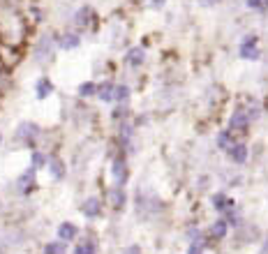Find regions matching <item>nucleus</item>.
Wrapping results in <instances>:
<instances>
[{"label": "nucleus", "instance_id": "nucleus-1", "mask_svg": "<svg viewBox=\"0 0 268 254\" xmlns=\"http://www.w3.org/2000/svg\"><path fill=\"white\" fill-rule=\"evenodd\" d=\"M14 139H17V143H21V146L33 148V146L37 143V139H39V125L28 123V120L19 123L17 132H14Z\"/></svg>", "mask_w": 268, "mask_h": 254}, {"label": "nucleus", "instance_id": "nucleus-2", "mask_svg": "<svg viewBox=\"0 0 268 254\" xmlns=\"http://www.w3.org/2000/svg\"><path fill=\"white\" fill-rule=\"evenodd\" d=\"M241 58H245V60H257L259 58V39H257V35H248L245 39L241 42Z\"/></svg>", "mask_w": 268, "mask_h": 254}, {"label": "nucleus", "instance_id": "nucleus-3", "mask_svg": "<svg viewBox=\"0 0 268 254\" xmlns=\"http://www.w3.org/2000/svg\"><path fill=\"white\" fill-rule=\"evenodd\" d=\"M17 187L21 194H30L33 190L37 187V176H35V169L30 167L28 171H23V174L17 178Z\"/></svg>", "mask_w": 268, "mask_h": 254}, {"label": "nucleus", "instance_id": "nucleus-4", "mask_svg": "<svg viewBox=\"0 0 268 254\" xmlns=\"http://www.w3.org/2000/svg\"><path fill=\"white\" fill-rule=\"evenodd\" d=\"M127 174H130V169H127V162L123 157H114V162H111V176H114V180H116V185H123L127 183Z\"/></svg>", "mask_w": 268, "mask_h": 254}, {"label": "nucleus", "instance_id": "nucleus-5", "mask_svg": "<svg viewBox=\"0 0 268 254\" xmlns=\"http://www.w3.org/2000/svg\"><path fill=\"white\" fill-rule=\"evenodd\" d=\"M54 42H56V37H49V35L39 37L37 49H35V58H37V60H44V58L51 56V51H54Z\"/></svg>", "mask_w": 268, "mask_h": 254}, {"label": "nucleus", "instance_id": "nucleus-6", "mask_svg": "<svg viewBox=\"0 0 268 254\" xmlns=\"http://www.w3.org/2000/svg\"><path fill=\"white\" fill-rule=\"evenodd\" d=\"M248 125H250V116H248V111L238 109V111L231 116V120H229V130L231 132H245L248 130Z\"/></svg>", "mask_w": 268, "mask_h": 254}, {"label": "nucleus", "instance_id": "nucleus-7", "mask_svg": "<svg viewBox=\"0 0 268 254\" xmlns=\"http://www.w3.org/2000/svg\"><path fill=\"white\" fill-rule=\"evenodd\" d=\"M93 21H95V12H93V7L83 5V7L77 9V14H74V23H77L79 28H88Z\"/></svg>", "mask_w": 268, "mask_h": 254}, {"label": "nucleus", "instance_id": "nucleus-8", "mask_svg": "<svg viewBox=\"0 0 268 254\" xmlns=\"http://www.w3.org/2000/svg\"><path fill=\"white\" fill-rule=\"evenodd\" d=\"M99 211H102V201H99L97 196H88L86 201L81 203V213H83L86 217H97Z\"/></svg>", "mask_w": 268, "mask_h": 254}, {"label": "nucleus", "instance_id": "nucleus-9", "mask_svg": "<svg viewBox=\"0 0 268 254\" xmlns=\"http://www.w3.org/2000/svg\"><path fill=\"white\" fill-rule=\"evenodd\" d=\"M51 93H54V83H51V79L39 77V79L35 81V95H37V99H46Z\"/></svg>", "mask_w": 268, "mask_h": 254}, {"label": "nucleus", "instance_id": "nucleus-10", "mask_svg": "<svg viewBox=\"0 0 268 254\" xmlns=\"http://www.w3.org/2000/svg\"><path fill=\"white\" fill-rule=\"evenodd\" d=\"M125 62L130 65V67H141L143 62H146V53H143V49L132 46V49L125 53Z\"/></svg>", "mask_w": 268, "mask_h": 254}, {"label": "nucleus", "instance_id": "nucleus-11", "mask_svg": "<svg viewBox=\"0 0 268 254\" xmlns=\"http://www.w3.org/2000/svg\"><path fill=\"white\" fill-rule=\"evenodd\" d=\"M114 95H116V83H111V81H104V83H99L97 86V99L99 102H114Z\"/></svg>", "mask_w": 268, "mask_h": 254}, {"label": "nucleus", "instance_id": "nucleus-12", "mask_svg": "<svg viewBox=\"0 0 268 254\" xmlns=\"http://www.w3.org/2000/svg\"><path fill=\"white\" fill-rule=\"evenodd\" d=\"M77 234H79V227H77V224H72V222H63V224L58 227V238H60L63 243H67V240H74V238H77Z\"/></svg>", "mask_w": 268, "mask_h": 254}, {"label": "nucleus", "instance_id": "nucleus-13", "mask_svg": "<svg viewBox=\"0 0 268 254\" xmlns=\"http://www.w3.org/2000/svg\"><path fill=\"white\" fill-rule=\"evenodd\" d=\"M227 153H229V157H231L236 164H243V162L248 159V148H245V143H233Z\"/></svg>", "mask_w": 268, "mask_h": 254}, {"label": "nucleus", "instance_id": "nucleus-14", "mask_svg": "<svg viewBox=\"0 0 268 254\" xmlns=\"http://www.w3.org/2000/svg\"><path fill=\"white\" fill-rule=\"evenodd\" d=\"M58 44H60V49H65V51H72V49H77L81 44V37L74 35V33H65L63 37H58Z\"/></svg>", "mask_w": 268, "mask_h": 254}, {"label": "nucleus", "instance_id": "nucleus-15", "mask_svg": "<svg viewBox=\"0 0 268 254\" xmlns=\"http://www.w3.org/2000/svg\"><path fill=\"white\" fill-rule=\"evenodd\" d=\"M213 203H215V208H217L220 213H229V215L233 213V201L229 199V196H224V194H215Z\"/></svg>", "mask_w": 268, "mask_h": 254}, {"label": "nucleus", "instance_id": "nucleus-16", "mask_svg": "<svg viewBox=\"0 0 268 254\" xmlns=\"http://www.w3.org/2000/svg\"><path fill=\"white\" fill-rule=\"evenodd\" d=\"M77 93H79V97H83V99L97 97V83H93V81H83V83H79Z\"/></svg>", "mask_w": 268, "mask_h": 254}, {"label": "nucleus", "instance_id": "nucleus-17", "mask_svg": "<svg viewBox=\"0 0 268 254\" xmlns=\"http://www.w3.org/2000/svg\"><path fill=\"white\" fill-rule=\"evenodd\" d=\"M49 171H51V178L54 180H63L65 178V162L60 157H56L49 162Z\"/></svg>", "mask_w": 268, "mask_h": 254}, {"label": "nucleus", "instance_id": "nucleus-18", "mask_svg": "<svg viewBox=\"0 0 268 254\" xmlns=\"http://www.w3.org/2000/svg\"><path fill=\"white\" fill-rule=\"evenodd\" d=\"M125 199H127V196H125V192L120 190V185H118V187H114V190L109 192V201H111V206H114V208H118V211L125 206Z\"/></svg>", "mask_w": 268, "mask_h": 254}, {"label": "nucleus", "instance_id": "nucleus-19", "mask_svg": "<svg viewBox=\"0 0 268 254\" xmlns=\"http://www.w3.org/2000/svg\"><path fill=\"white\" fill-rule=\"evenodd\" d=\"M46 164H49V162H46V155L44 153H42V150H33V153H30V167L35 169H42V167H46Z\"/></svg>", "mask_w": 268, "mask_h": 254}, {"label": "nucleus", "instance_id": "nucleus-20", "mask_svg": "<svg viewBox=\"0 0 268 254\" xmlns=\"http://www.w3.org/2000/svg\"><path fill=\"white\" fill-rule=\"evenodd\" d=\"M233 143H236V141H233V132H231V130L220 132V137H217V146H220V148H222V150H229Z\"/></svg>", "mask_w": 268, "mask_h": 254}, {"label": "nucleus", "instance_id": "nucleus-21", "mask_svg": "<svg viewBox=\"0 0 268 254\" xmlns=\"http://www.w3.org/2000/svg\"><path fill=\"white\" fill-rule=\"evenodd\" d=\"M127 99H130V88H127V86H116V95H114V102H118V104H125Z\"/></svg>", "mask_w": 268, "mask_h": 254}, {"label": "nucleus", "instance_id": "nucleus-22", "mask_svg": "<svg viewBox=\"0 0 268 254\" xmlns=\"http://www.w3.org/2000/svg\"><path fill=\"white\" fill-rule=\"evenodd\" d=\"M215 238H224V234H227V222L224 219H220V222H215L213 224V231H211Z\"/></svg>", "mask_w": 268, "mask_h": 254}, {"label": "nucleus", "instance_id": "nucleus-23", "mask_svg": "<svg viewBox=\"0 0 268 254\" xmlns=\"http://www.w3.org/2000/svg\"><path fill=\"white\" fill-rule=\"evenodd\" d=\"M65 252V245L63 243H49L44 247V254H63Z\"/></svg>", "mask_w": 268, "mask_h": 254}, {"label": "nucleus", "instance_id": "nucleus-24", "mask_svg": "<svg viewBox=\"0 0 268 254\" xmlns=\"http://www.w3.org/2000/svg\"><path fill=\"white\" fill-rule=\"evenodd\" d=\"M74 254H95V247L90 243H81V245L74 247Z\"/></svg>", "mask_w": 268, "mask_h": 254}, {"label": "nucleus", "instance_id": "nucleus-25", "mask_svg": "<svg viewBox=\"0 0 268 254\" xmlns=\"http://www.w3.org/2000/svg\"><path fill=\"white\" fill-rule=\"evenodd\" d=\"M245 2H248V7H252V9H264L268 0H245Z\"/></svg>", "mask_w": 268, "mask_h": 254}, {"label": "nucleus", "instance_id": "nucleus-26", "mask_svg": "<svg viewBox=\"0 0 268 254\" xmlns=\"http://www.w3.org/2000/svg\"><path fill=\"white\" fill-rule=\"evenodd\" d=\"M125 116H127V109L125 106H118L116 111H114V120H123Z\"/></svg>", "mask_w": 268, "mask_h": 254}, {"label": "nucleus", "instance_id": "nucleus-27", "mask_svg": "<svg viewBox=\"0 0 268 254\" xmlns=\"http://www.w3.org/2000/svg\"><path fill=\"white\" fill-rule=\"evenodd\" d=\"M164 2H167V0H151V7L153 9H160V7H164Z\"/></svg>", "mask_w": 268, "mask_h": 254}, {"label": "nucleus", "instance_id": "nucleus-28", "mask_svg": "<svg viewBox=\"0 0 268 254\" xmlns=\"http://www.w3.org/2000/svg\"><path fill=\"white\" fill-rule=\"evenodd\" d=\"M190 254H201V243H194L192 250H190Z\"/></svg>", "mask_w": 268, "mask_h": 254}, {"label": "nucleus", "instance_id": "nucleus-29", "mask_svg": "<svg viewBox=\"0 0 268 254\" xmlns=\"http://www.w3.org/2000/svg\"><path fill=\"white\" fill-rule=\"evenodd\" d=\"M0 143H2V134H0Z\"/></svg>", "mask_w": 268, "mask_h": 254}]
</instances>
